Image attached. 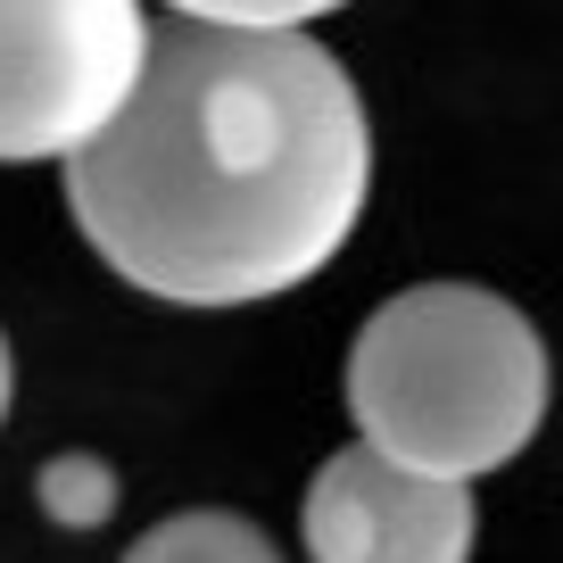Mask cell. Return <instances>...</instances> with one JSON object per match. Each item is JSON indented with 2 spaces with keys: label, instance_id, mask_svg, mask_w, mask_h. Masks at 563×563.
<instances>
[{
  "label": "cell",
  "instance_id": "obj_1",
  "mask_svg": "<svg viewBox=\"0 0 563 563\" xmlns=\"http://www.w3.org/2000/svg\"><path fill=\"white\" fill-rule=\"evenodd\" d=\"M373 124L316 34L175 18L133 108L67 158L75 232L150 299L257 307L349 249Z\"/></svg>",
  "mask_w": 563,
  "mask_h": 563
},
{
  "label": "cell",
  "instance_id": "obj_2",
  "mask_svg": "<svg viewBox=\"0 0 563 563\" xmlns=\"http://www.w3.org/2000/svg\"><path fill=\"white\" fill-rule=\"evenodd\" d=\"M349 415L365 448L440 481L514 464L547 422V340L473 282H422L365 316L349 356Z\"/></svg>",
  "mask_w": 563,
  "mask_h": 563
},
{
  "label": "cell",
  "instance_id": "obj_3",
  "mask_svg": "<svg viewBox=\"0 0 563 563\" xmlns=\"http://www.w3.org/2000/svg\"><path fill=\"white\" fill-rule=\"evenodd\" d=\"M141 0H0V166L84 158L150 75Z\"/></svg>",
  "mask_w": 563,
  "mask_h": 563
},
{
  "label": "cell",
  "instance_id": "obj_4",
  "mask_svg": "<svg viewBox=\"0 0 563 563\" xmlns=\"http://www.w3.org/2000/svg\"><path fill=\"white\" fill-rule=\"evenodd\" d=\"M481 514L473 481H440L382 448H340L307 489V555L316 563H473Z\"/></svg>",
  "mask_w": 563,
  "mask_h": 563
},
{
  "label": "cell",
  "instance_id": "obj_5",
  "mask_svg": "<svg viewBox=\"0 0 563 563\" xmlns=\"http://www.w3.org/2000/svg\"><path fill=\"white\" fill-rule=\"evenodd\" d=\"M124 563H282V555L249 514L199 506V514H166L158 530H141L124 547Z\"/></svg>",
  "mask_w": 563,
  "mask_h": 563
},
{
  "label": "cell",
  "instance_id": "obj_6",
  "mask_svg": "<svg viewBox=\"0 0 563 563\" xmlns=\"http://www.w3.org/2000/svg\"><path fill=\"white\" fill-rule=\"evenodd\" d=\"M42 514L67 530H100L108 514H117V473H108L100 456H58L42 464Z\"/></svg>",
  "mask_w": 563,
  "mask_h": 563
},
{
  "label": "cell",
  "instance_id": "obj_7",
  "mask_svg": "<svg viewBox=\"0 0 563 563\" xmlns=\"http://www.w3.org/2000/svg\"><path fill=\"white\" fill-rule=\"evenodd\" d=\"M199 25H265V34H307V18H332L349 0H166Z\"/></svg>",
  "mask_w": 563,
  "mask_h": 563
},
{
  "label": "cell",
  "instance_id": "obj_8",
  "mask_svg": "<svg viewBox=\"0 0 563 563\" xmlns=\"http://www.w3.org/2000/svg\"><path fill=\"white\" fill-rule=\"evenodd\" d=\"M9 389H18V365H9V340H0V415H9Z\"/></svg>",
  "mask_w": 563,
  "mask_h": 563
}]
</instances>
